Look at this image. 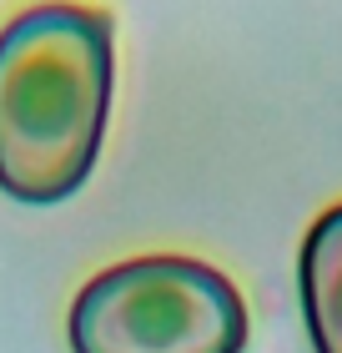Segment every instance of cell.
<instances>
[{
  "label": "cell",
  "mask_w": 342,
  "mask_h": 353,
  "mask_svg": "<svg viewBox=\"0 0 342 353\" xmlns=\"http://www.w3.org/2000/svg\"><path fill=\"white\" fill-rule=\"evenodd\" d=\"M116 91V26L76 0H41L0 30V192L66 202L101 157Z\"/></svg>",
  "instance_id": "cell-1"
},
{
  "label": "cell",
  "mask_w": 342,
  "mask_h": 353,
  "mask_svg": "<svg viewBox=\"0 0 342 353\" xmlns=\"http://www.w3.org/2000/svg\"><path fill=\"white\" fill-rule=\"evenodd\" d=\"M71 353H242L247 303L197 258H131L76 293Z\"/></svg>",
  "instance_id": "cell-2"
},
{
  "label": "cell",
  "mask_w": 342,
  "mask_h": 353,
  "mask_svg": "<svg viewBox=\"0 0 342 353\" xmlns=\"http://www.w3.org/2000/svg\"><path fill=\"white\" fill-rule=\"evenodd\" d=\"M302 318L312 353H342V202H332L302 237L297 258Z\"/></svg>",
  "instance_id": "cell-3"
}]
</instances>
